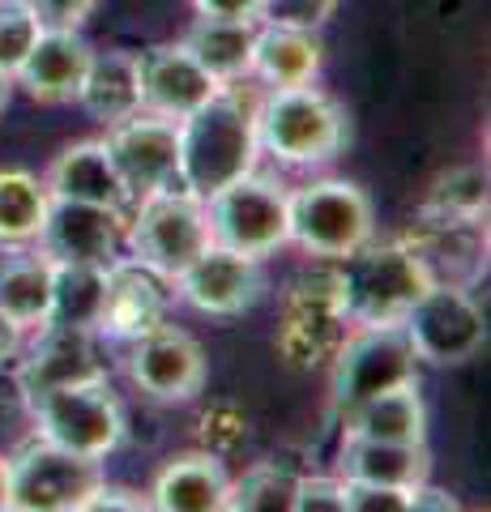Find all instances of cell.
I'll return each instance as SVG.
<instances>
[{"label": "cell", "mask_w": 491, "mask_h": 512, "mask_svg": "<svg viewBox=\"0 0 491 512\" xmlns=\"http://www.w3.org/2000/svg\"><path fill=\"white\" fill-rule=\"evenodd\" d=\"M180 133V188L193 197L227 188L231 180L257 171L261 141H257V99L244 90L223 86L210 103L176 124Z\"/></svg>", "instance_id": "obj_1"}, {"label": "cell", "mask_w": 491, "mask_h": 512, "mask_svg": "<svg viewBox=\"0 0 491 512\" xmlns=\"http://www.w3.org/2000/svg\"><path fill=\"white\" fill-rule=\"evenodd\" d=\"M257 141L287 167H325L346 150L351 124L334 94L308 82L257 99Z\"/></svg>", "instance_id": "obj_2"}, {"label": "cell", "mask_w": 491, "mask_h": 512, "mask_svg": "<svg viewBox=\"0 0 491 512\" xmlns=\"http://www.w3.org/2000/svg\"><path fill=\"white\" fill-rule=\"evenodd\" d=\"M338 269L351 325H402L410 303L436 282L432 269L402 239H385V244L368 239L359 252L342 256Z\"/></svg>", "instance_id": "obj_3"}, {"label": "cell", "mask_w": 491, "mask_h": 512, "mask_svg": "<svg viewBox=\"0 0 491 512\" xmlns=\"http://www.w3.org/2000/svg\"><path fill=\"white\" fill-rule=\"evenodd\" d=\"M376 239L368 192L351 180H316L287 197V244L316 261H342Z\"/></svg>", "instance_id": "obj_4"}, {"label": "cell", "mask_w": 491, "mask_h": 512, "mask_svg": "<svg viewBox=\"0 0 491 512\" xmlns=\"http://www.w3.org/2000/svg\"><path fill=\"white\" fill-rule=\"evenodd\" d=\"M124 244H129L137 265H146L158 278L176 282L184 269L214 244L205 201L180 184L154 192V197H141L133 222L124 227Z\"/></svg>", "instance_id": "obj_5"}, {"label": "cell", "mask_w": 491, "mask_h": 512, "mask_svg": "<svg viewBox=\"0 0 491 512\" xmlns=\"http://www.w3.org/2000/svg\"><path fill=\"white\" fill-rule=\"evenodd\" d=\"M351 329L346 316V291L338 261H321L304 269L282 295V325H278V350L295 367H316L334 359L338 342Z\"/></svg>", "instance_id": "obj_6"}, {"label": "cell", "mask_w": 491, "mask_h": 512, "mask_svg": "<svg viewBox=\"0 0 491 512\" xmlns=\"http://www.w3.org/2000/svg\"><path fill=\"white\" fill-rule=\"evenodd\" d=\"M26 406H30V419H35V436L56 448H69L77 457L103 461V457H112L124 440V410H120L107 376L39 393L35 402H26Z\"/></svg>", "instance_id": "obj_7"}, {"label": "cell", "mask_w": 491, "mask_h": 512, "mask_svg": "<svg viewBox=\"0 0 491 512\" xmlns=\"http://www.w3.org/2000/svg\"><path fill=\"white\" fill-rule=\"evenodd\" d=\"M103 483V461L77 457L47 440L22 444L5 457V508L9 512H82L86 495Z\"/></svg>", "instance_id": "obj_8"}, {"label": "cell", "mask_w": 491, "mask_h": 512, "mask_svg": "<svg viewBox=\"0 0 491 512\" xmlns=\"http://www.w3.org/2000/svg\"><path fill=\"white\" fill-rule=\"evenodd\" d=\"M287 184L274 175L248 171L227 188L205 197V218H210L214 244L244 256H269L287 248Z\"/></svg>", "instance_id": "obj_9"}, {"label": "cell", "mask_w": 491, "mask_h": 512, "mask_svg": "<svg viewBox=\"0 0 491 512\" xmlns=\"http://www.w3.org/2000/svg\"><path fill=\"white\" fill-rule=\"evenodd\" d=\"M334 372H329V402L342 414L346 406L376 397L385 389L415 380V346L402 325H355L334 350Z\"/></svg>", "instance_id": "obj_10"}, {"label": "cell", "mask_w": 491, "mask_h": 512, "mask_svg": "<svg viewBox=\"0 0 491 512\" xmlns=\"http://www.w3.org/2000/svg\"><path fill=\"white\" fill-rule=\"evenodd\" d=\"M402 329L415 359H427L436 367L470 363L487 346V320L483 308L474 303L457 282H432L427 291L410 303L402 316Z\"/></svg>", "instance_id": "obj_11"}, {"label": "cell", "mask_w": 491, "mask_h": 512, "mask_svg": "<svg viewBox=\"0 0 491 512\" xmlns=\"http://www.w3.org/2000/svg\"><path fill=\"white\" fill-rule=\"evenodd\" d=\"M124 367L129 380L137 384L154 402H193L205 389V350L193 333H184L176 325H154L146 333H137L124 350Z\"/></svg>", "instance_id": "obj_12"}, {"label": "cell", "mask_w": 491, "mask_h": 512, "mask_svg": "<svg viewBox=\"0 0 491 512\" xmlns=\"http://www.w3.org/2000/svg\"><path fill=\"white\" fill-rule=\"evenodd\" d=\"M103 146H107V154H112L124 188H129V201L154 197V192L180 184V133H176V120L137 111V116L107 128Z\"/></svg>", "instance_id": "obj_13"}, {"label": "cell", "mask_w": 491, "mask_h": 512, "mask_svg": "<svg viewBox=\"0 0 491 512\" xmlns=\"http://www.w3.org/2000/svg\"><path fill=\"white\" fill-rule=\"evenodd\" d=\"M176 282H180V299L188 303V308H197L205 316H218V320L252 312L257 299L265 295L261 256L231 252L223 244L205 248Z\"/></svg>", "instance_id": "obj_14"}, {"label": "cell", "mask_w": 491, "mask_h": 512, "mask_svg": "<svg viewBox=\"0 0 491 512\" xmlns=\"http://www.w3.org/2000/svg\"><path fill=\"white\" fill-rule=\"evenodd\" d=\"M35 244L56 265H112L124 244V222L120 210L52 197Z\"/></svg>", "instance_id": "obj_15"}, {"label": "cell", "mask_w": 491, "mask_h": 512, "mask_svg": "<svg viewBox=\"0 0 491 512\" xmlns=\"http://www.w3.org/2000/svg\"><path fill=\"white\" fill-rule=\"evenodd\" d=\"M137 77H141V111L176 124L223 90L184 52V43H158L137 52Z\"/></svg>", "instance_id": "obj_16"}, {"label": "cell", "mask_w": 491, "mask_h": 512, "mask_svg": "<svg viewBox=\"0 0 491 512\" xmlns=\"http://www.w3.org/2000/svg\"><path fill=\"white\" fill-rule=\"evenodd\" d=\"M99 333L90 329H69V325H43L39 342L30 346V355L18 367V389L26 402H35L39 393L65 389V384H86L103 380L107 367L99 359Z\"/></svg>", "instance_id": "obj_17"}, {"label": "cell", "mask_w": 491, "mask_h": 512, "mask_svg": "<svg viewBox=\"0 0 491 512\" xmlns=\"http://www.w3.org/2000/svg\"><path fill=\"white\" fill-rule=\"evenodd\" d=\"M90 60H94V47L77 30H43L13 77H18V86L35 103L60 107V103H77V90L86 82Z\"/></svg>", "instance_id": "obj_18"}, {"label": "cell", "mask_w": 491, "mask_h": 512, "mask_svg": "<svg viewBox=\"0 0 491 512\" xmlns=\"http://www.w3.org/2000/svg\"><path fill=\"white\" fill-rule=\"evenodd\" d=\"M167 278H158L154 269L137 265V261H116L107 265V303H103V320L99 333L116 342H133L137 333H146L167 320Z\"/></svg>", "instance_id": "obj_19"}, {"label": "cell", "mask_w": 491, "mask_h": 512, "mask_svg": "<svg viewBox=\"0 0 491 512\" xmlns=\"http://www.w3.org/2000/svg\"><path fill=\"white\" fill-rule=\"evenodd\" d=\"M43 184L47 197L60 201H86V205H103V210H124L129 205V188H124L103 141H73V146H65L52 158Z\"/></svg>", "instance_id": "obj_20"}, {"label": "cell", "mask_w": 491, "mask_h": 512, "mask_svg": "<svg viewBox=\"0 0 491 512\" xmlns=\"http://www.w3.org/2000/svg\"><path fill=\"white\" fill-rule=\"evenodd\" d=\"M338 478H346V483H376V487L419 491L427 478H432V457H427V444L346 436L342 453H338Z\"/></svg>", "instance_id": "obj_21"}, {"label": "cell", "mask_w": 491, "mask_h": 512, "mask_svg": "<svg viewBox=\"0 0 491 512\" xmlns=\"http://www.w3.org/2000/svg\"><path fill=\"white\" fill-rule=\"evenodd\" d=\"M227 495V470L214 448L171 457L150 487V508L163 512H218Z\"/></svg>", "instance_id": "obj_22"}, {"label": "cell", "mask_w": 491, "mask_h": 512, "mask_svg": "<svg viewBox=\"0 0 491 512\" xmlns=\"http://www.w3.org/2000/svg\"><path fill=\"white\" fill-rule=\"evenodd\" d=\"M52 303V256L26 244H0V312L22 333L47 325Z\"/></svg>", "instance_id": "obj_23"}, {"label": "cell", "mask_w": 491, "mask_h": 512, "mask_svg": "<svg viewBox=\"0 0 491 512\" xmlns=\"http://www.w3.org/2000/svg\"><path fill=\"white\" fill-rule=\"evenodd\" d=\"M342 431L359 440H398V444H423L427 440V410L419 397V384H398L376 397L346 406L342 414Z\"/></svg>", "instance_id": "obj_24"}, {"label": "cell", "mask_w": 491, "mask_h": 512, "mask_svg": "<svg viewBox=\"0 0 491 512\" xmlns=\"http://www.w3.org/2000/svg\"><path fill=\"white\" fill-rule=\"evenodd\" d=\"M218 86H235L252 77V43H257V22H231V18H201L188 26L180 39Z\"/></svg>", "instance_id": "obj_25"}, {"label": "cell", "mask_w": 491, "mask_h": 512, "mask_svg": "<svg viewBox=\"0 0 491 512\" xmlns=\"http://www.w3.org/2000/svg\"><path fill=\"white\" fill-rule=\"evenodd\" d=\"M321 73V43L312 30L299 26H257V43H252V77H261L269 90L308 86Z\"/></svg>", "instance_id": "obj_26"}, {"label": "cell", "mask_w": 491, "mask_h": 512, "mask_svg": "<svg viewBox=\"0 0 491 512\" xmlns=\"http://www.w3.org/2000/svg\"><path fill=\"white\" fill-rule=\"evenodd\" d=\"M77 103L99 124H120L141 111V77H137V52H94L86 82L77 90Z\"/></svg>", "instance_id": "obj_27"}, {"label": "cell", "mask_w": 491, "mask_h": 512, "mask_svg": "<svg viewBox=\"0 0 491 512\" xmlns=\"http://www.w3.org/2000/svg\"><path fill=\"white\" fill-rule=\"evenodd\" d=\"M107 303V265H56L52 261V303L47 325H69L99 333Z\"/></svg>", "instance_id": "obj_28"}, {"label": "cell", "mask_w": 491, "mask_h": 512, "mask_svg": "<svg viewBox=\"0 0 491 512\" xmlns=\"http://www.w3.org/2000/svg\"><path fill=\"white\" fill-rule=\"evenodd\" d=\"M47 184L35 171H0V244H35L47 214Z\"/></svg>", "instance_id": "obj_29"}, {"label": "cell", "mask_w": 491, "mask_h": 512, "mask_svg": "<svg viewBox=\"0 0 491 512\" xmlns=\"http://www.w3.org/2000/svg\"><path fill=\"white\" fill-rule=\"evenodd\" d=\"M299 491V474L278 466V461H261V466L244 470L240 478H227L223 508L231 512H291Z\"/></svg>", "instance_id": "obj_30"}, {"label": "cell", "mask_w": 491, "mask_h": 512, "mask_svg": "<svg viewBox=\"0 0 491 512\" xmlns=\"http://www.w3.org/2000/svg\"><path fill=\"white\" fill-rule=\"evenodd\" d=\"M487 214V171L483 167H453L436 175L423 197V218L436 222H479Z\"/></svg>", "instance_id": "obj_31"}, {"label": "cell", "mask_w": 491, "mask_h": 512, "mask_svg": "<svg viewBox=\"0 0 491 512\" xmlns=\"http://www.w3.org/2000/svg\"><path fill=\"white\" fill-rule=\"evenodd\" d=\"M39 35H43V26L30 13L26 0H0V69L9 77L18 73V64L26 60V52L35 47Z\"/></svg>", "instance_id": "obj_32"}, {"label": "cell", "mask_w": 491, "mask_h": 512, "mask_svg": "<svg viewBox=\"0 0 491 512\" xmlns=\"http://www.w3.org/2000/svg\"><path fill=\"white\" fill-rule=\"evenodd\" d=\"M346 512H415V491L406 487H376V483H346L342 478Z\"/></svg>", "instance_id": "obj_33"}, {"label": "cell", "mask_w": 491, "mask_h": 512, "mask_svg": "<svg viewBox=\"0 0 491 512\" xmlns=\"http://www.w3.org/2000/svg\"><path fill=\"white\" fill-rule=\"evenodd\" d=\"M342 0H265L261 22L274 26H299V30H316L334 18V9Z\"/></svg>", "instance_id": "obj_34"}, {"label": "cell", "mask_w": 491, "mask_h": 512, "mask_svg": "<svg viewBox=\"0 0 491 512\" xmlns=\"http://www.w3.org/2000/svg\"><path fill=\"white\" fill-rule=\"evenodd\" d=\"M43 30H82L99 0H26Z\"/></svg>", "instance_id": "obj_35"}, {"label": "cell", "mask_w": 491, "mask_h": 512, "mask_svg": "<svg viewBox=\"0 0 491 512\" xmlns=\"http://www.w3.org/2000/svg\"><path fill=\"white\" fill-rule=\"evenodd\" d=\"M295 508L299 512H346V504H342V478H299Z\"/></svg>", "instance_id": "obj_36"}, {"label": "cell", "mask_w": 491, "mask_h": 512, "mask_svg": "<svg viewBox=\"0 0 491 512\" xmlns=\"http://www.w3.org/2000/svg\"><path fill=\"white\" fill-rule=\"evenodd\" d=\"M107 508L141 512V508H150V500H146V495H137V491H129V487H107V483H99V487L86 495L82 512H107Z\"/></svg>", "instance_id": "obj_37"}, {"label": "cell", "mask_w": 491, "mask_h": 512, "mask_svg": "<svg viewBox=\"0 0 491 512\" xmlns=\"http://www.w3.org/2000/svg\"><path fill=\"white\" fill-rule=\"evenodd\" d=\"M201 18H231V22H261L265 0H193Z\"/></svg>", "instance_id": "obj_38"}, {"label": "cell", "mask_w": 491, "mask_h": 512, "mask_svg": "<svg viewBox=\"0 0 491 512\" xmlns=\"http://www.w3.org/2000/svg\"><path fill=\"white\" fill-rule=\"evenodd\" d=\"M18 346H22V329L13 325V320H9L5 312H0V363L18 355Z\"/></svg>", "instance_id": "obj_39"}, {"label": "cell", "mask_w": 491, "mask_h": 512, "mask_svg": "<svg viewBox=\"0 0 491 512\" xmlns=\"http://www.w3.org/2000/svg\"><path fill=\"white\" fill-rule=\"evenodd\" d=\"M9 99H13V77H9L5 69H0V111L9 107Z\"/></svg>", "instance_id": "obj_40"}, {"label": "cell", "mask_w": 491, "mask_h": 512, "mask_svg": "<svg viewBox=\"0 0 491 512\" xmlns=\"http://www.w3.org/2000/svg\"><path fill=\"white\" fill-rule=\"evenodd\" d=\"M0 512H5V457H0Z\"/></svg>", "instance_id": "obj_41"}]
</instances>
